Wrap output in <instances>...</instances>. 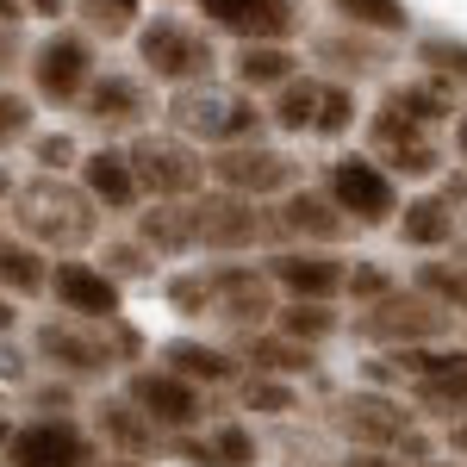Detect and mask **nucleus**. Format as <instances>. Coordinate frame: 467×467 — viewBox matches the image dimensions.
Wrapping results in <instances>:
<instances>
[{"label":"nucleus","mask_w":467,"mask_h":467,"mask_svg":"<svg viewBox=\"0 0 467 467\" xmlns=\"http://www.w3.org/2000/svg\"><path fill=\"white\" fill-rule=\"evenodd\" d=\"M94 206H100L94 193L63 187L50 169L13 193V218H19V231H26V237H37V244H57V250H75V244H88V237L100 231Z\"/></svg>","instance_id":"f257e3e1"},{"label":"nucleus","mask_w":467,"mask_h":467,"mask_svg":"<svg viewBox=\"0 0 467 467\" xmlns=\"http://www.w3.org/2000/svg\"><path fill=\"white\" fill-rule=\"evenodd\" d=\"M169 119H175V131L213 138V144H244V138H255V131H262V112H255L244 94L213 88V81H187V88H175Z\"/></svg>","instance_id":"f03ea898"},{"label":"nucleus","mask_w":467,"mask_h":467,"mask_svg":"<svg viewBox=\"0 0 467 467\" xmlns=\"http://www.w3.org/2000/svg\"><path fill=\"white\" fill-rule=\"evenodd\" d=\"M138 57H144V69L156 75V81H175V88H187V81H206L218 63L213 37L200 32V26H187V19H150V26H138Z\"/></svg>","instance_id":"7ed1b4c3"},{"label":"nucleus","mask_w":467,"mask_h":467,"mask_svg":"<svg viewBox=\"0 0 467 467\" xmlns=\"http://www.w3.org/2000/svg\"><path fill=\"white\" fill-rule=\"evenodd\" d=\"M361 337H374V343H431V337H449L455 330V306L449 299H436V293H387V299H374V312L356 324Z\"/></svg>","instance_id":"20e7f679"},{"label":"nucleus","mask_w":467,"mask_h":467,"mask_svg":"<svg viewBox=\"0 0 467 467\" xmlns=\"http://www.w3.org/2000/svg\"><path fill=\"white\" fill-rule=\"evenodd\" d=\"M125 156H131V169H138V181H144V193H156V200H187V193H200V181H206V169H213L193 144L156 138V131H144Z\"/></svg>","instance_id":"39448f33"},{"label":"nucleus","mask_w":467,"mask_h":467,"mask_svg":"<svg viewBox=\"0 0 467 467\" xmlns=\"http://www.w3.org/2000/svg\"><path fill=\"white\" fill-rule=\"evenodd\" d=\"M293 175H299V162L281 156V150H268V144H255V138L213 150V181L231 187V193H250V200L255 193H281V187H293Z\"/></svg>","instance_id":"423d86ee"},{"label":"nucleus","mask_w":467,"mask_h":467,"mask_svg":"<svg viewBox=\"0 0 467 467\" xmlns=\"http://www.w3.org/2000/svg\"><path fill=\"white\" fill-rule=\"evenodd\" d=\"M32 81H37V94L57 100V107L81 100L88 81H94V50H88V37L50 32L44 44H37V57H32Z\"/></svg>","instance_id":"0eeeda50"},{"label":"nucleus","mask_w":467,"mask_h":467,"mask_svg":"<svg viewBox=\"0 0 467 467\" xmlns=\"http://www.w3.org/2000/svg\"><path fill=\"white\" fill-rule=\"evenodd\" d=\"M330 193L343 200V213L356 218V224H387L399 213V193H393V181H387V169L368 162V156L330 162Z\"/></svg>","instance_id":"6e6552de"},{"label":"nucleus","mask_w":467,"mask_h":467,"mask_svg":"<svg viewBox=\"0 0 467 467\" xmlns=\"http://www.w3.org/2000/svg\"><path fill=\"white\" fill-rule=\"evenodd\" d=\"M200 206V244L206 250H250L255 237H268V231H281L275 218H262L255 213V200L250 193H213V200H193Z\"/></svg>","instance_id":"1a4fd4ad"},{"label":"nucleus","mask_w":467,"mask_h":467,"mask_svg":"<svg viewBox=\"0 0 467 467\" xmlns=\"http://www.w3.org/2000/svg\"><path fill=\"white\" fill-rule=\"evenodd\" d=\"M337 431L361 449H399L411 436V411L387 393H349L337 405Z\"/></svg>","instance_id":"9d476101"},{"label":"nucleus","mask_w":467,"mask_h":467,"mask_svg":"<svg viewBox=\"0 0 467 467\" xmlns=\"http://www.w3.org/2000/svg\"><path fill=\"white\" fill-rule=\"evenodd\" d=\"M6 462L13 467H94V449H88V436L63 424V418H37L26 431L6 442Z\"/></svg>","instance_id":"9b49d317"},{"label":"nucleus","mask_w":467,"mask_h":467,"mask_svg":"<svg viewBox=\"0 0 467 467\" xmlns=\"http://www.w3.org/2000/svg\"><path fill=\"white\" fill-rule=\"evenodd\" d=\"M131 399L144 405L162 431H193V424H200V393L187 387V374H175V368H144V374H131Z\"/></svg>","instance_id":"f8f14e48"},{"label":"nucleus","mask_w":467,"mask_h":467,"mask_svg":"<svg viewBox=\"0 0 467 467\" xmlns=\"http://www.w3.org/2000/svg\"><path fill=\"white\" fill-rule=\"evenodd\" d=\"M213 26L224 32H237L244 44L250 37H287L299 26V13H293V0H193Z\"/></svg>","instance_id":"ddd939ff"},{"label":"nucleus","mask_w":467,"mask_h":467,"mask_svg":"<svg viewBox=\"0 0 467 467\" xmlns=\"http://www.w3.org/2000/svg\"><path fill=\"white\" fill-rule=\"evenodd\" d=\"M50 293H57V306L75 312V318H112L119 312V281H112L107 268H88V262H57Z\"/></svg>","instance_id":"4468645a"},{"label":"nucleus","mask_w":467,"mask_h":467,"mask_svg":"<svg viewBox=\"0 0 467 467\" xmlns=\"http://www.w3.org/2000/svg\"><path fill=\"white\" fill-rule=\"evenodd\" d=\"M275 224H281L287 237H306V244H343L356 218L343 213L337 193H312V187H306V193H293L287 206L275 213Z\"/></svg>","instance_id":"2eb2a0df"},{"label":"nucleus","mask_w":467,"mask_h":467,"mask_svg":"<svg viewBox=\"0 0 467 467\" xmlns=\"http://www.w3.org/2000/svg\"><path fill=\"white\" fill-rule=\"evenodd\" d=\"M37 356L69 368V374H100V368H112V337L81 330V324H44L37 330Z\"/></svg>","instance_id":"dca6fc26"},{"label":"nucleus","mask_w":467,"mask_h":467,"mask_svg":"<svg viewBox=\"0 0 467 467\" xmlns=\"http://www.w3.org/2000/svg\"><path fill=\"white\" fill-rule=\"evenodd\" d=\"M275 281L293 299H330V293L349 287V268L324 250H293V255H275Z\"/></svg>","instance_id":"f3484780"},{"label":"nucleus","mask_w":467,"mask_h":467,"mask_svg":"<svg viewBox=\"0 0 467 467\" xmlns=\"http://www.w3.org/2000/svg\"><path fill=\"white\" fill-rule=\"evenodd\" d=\"M88 119L100 125V131H125V125H138L150 112V94L144 81H131V75H100V81H88Z\"/></svg>","instance_id":"a211bd4d"},{"label":"nucleus","mask_w":467,"mask_h":467,"mask_svg":"<svg viewBox=\"0 0 467 467\" xmlns=\"http://www.w3.org/2000/svg\"><path fill=\"white\" fill-rule=\"evenodd\" d=\"M81 181H88V193L112 206V213H131L138 206V193H144V181L131 169V156L125 150H94L88 162H81Z\"/></svg>","instance_id":"6ab92c4d"},{"label":"nucleus","mask_w":467,"mask_h":467,"mask_svg":"<svg viewBox=\"0 0 467 467\" xmlns=\"http://www.w3.org/2000/svg\"><path fill=\"white\" fill-rule=\"evenodd\" d=\"M94 424H100V436H107V442H119L125 455H150V449H156V431H162V424H156V418H150L131 393L94 405Z\"/></svg>","instance_id":"aec40b11"},{"label":"nucleus","mask_w":467,"mask_h":467,"mask_svg":"<svg viewBox=\"0 0 467 467\" xmlns=\"http://www.w3.org/2000/svg\"><path fill=\"white\" fill-rule=\"evenodd\" d=\"M150 250L181 255V250H200V206H181V200H156L144 218H138Z\"/></svg>","instance_id":"412c9836"},{"label":"nucleus","mask_w":467,"mask_h":467,"mask_svg":"<svg viewBox=\"0 0 467 467\" xmlns=\"http://www.w3.org/2000/svg\"><path fill=\"white\" fill-rule=\"evenodd\" d=\"M213 287H218V312L231 324H255V318L275 312V293H268V281L255 268H218Z\"/></svg>","instance_id":"4be33fe9"},{"label":"nucleus","mask_w":467,"mask_h":467,"mask_svg":"<svg viewBox=\"0 0 467 467\" xmlns=\"http://www.w3.org/2000/svg\"><path fill=\"white\" fill-rule=\"evenodd\" d=\"M399 237H405L411 250H442V244H455V200H449V193L411 200L405 218H399Z\"/></svg>","instance_id":"5701e85b"},{"label":"nucleus","mask_w":467,"mask_h":467,"mask_svg":"<svg viewBox=\"0 0 467 467\" xmlns=\"http://www.w3.org/2000/svg\"><path fill=\"white\" fill-rule=\"evenodd\" d=\"M318 57H324V63H337L343 75H380L387 63H393V50L374 44V37H361V26H356V32H324L318 37Z\"/></svg>","instance_id":"b1692460"},{"label":"nucleus","mask_w":467,"mask_h":467,"mask_svg":"<svg viewBox=\"0 0 467 467\" xmlns=\"http://www.w3.org/2000/svg\"><path fill=\"white\" fill-rule=\"evenodd\" d=\"M237 81L244 88H281V81H293V50H281V37H250L237 50Z\"/></svg>","instance_id":"393cba45"},{"label":"nucleus","mask_w":467,"mask_h":467,"mask_svg":"<svg viewBox=\"0 0 467 467\" xmlns=\"http://www.w3.org/2000/svg\"><path fill=\"white\" fill-rule=\"evenodd\" d=\"M318 107H324V88L293 75V81H281V94H275L268 119H275L281 131H312V125H318Z\"/></svg>","instance_id":"a878e982"},{"label":"nucleus","mask_w":467,"mask_h":467,"mask_svg":"<svg viewBox=\"0 0 467 467\" xmlns=\"http://www.w3.org/2000/svg\"><path fill=\"white\" fill-rule=\"evenodd\" d=\"M0 287L6 293H44L50 287V268H44V255L32 244H13V237H0Z\"/></svg>","instance_id":"bb28decb"},{"label":"nucleus","mask_w":467,"mask_h":467,"mask_svg":"<svg viewBox=\"0 0 467 467\" xmlns=\"http://www.w3.org/2000/svg\"><path fill=\"white\" fill-rule=\"evenodd\" d=\"M250 361L262 374H306L312 368V343H299V337H250Z\"/></svg>","instance_id":"cd10ccee"},{"label":"nucleus","mask_w":467,"mask_h":467,"mask_svg":"<svg viewBox=\"0 0 467 467\" xmlns=\"http://www.w3.org/2000/svg\"><path fill=\"white\" fill-rule=\"evenodd\" d=\"M162 361L175 368V374H187V380H231L237 368H231V356H218V349H206V343H169L162 349Z\"/></svg>","instance_id":"c85d7f7f"},{"label":"nucleus","mask_w":467,"mask_h":467,"mask_svg":"<svg viewBox=\"0 0 467 467\" xmlns=\"http://www.w3.org/2000/svg\"><path fill=\"white\" fill-rule=\"evenodd\" d=\"M349 26H361V32H405L411 26V6L405 0H330Z\"/></svg>","instance_id":"c756f323"},{"label":"nucleus","mask_w":467,"mask_h":467,"mask_svg":"<svg viewBox=\"0 0 467 467\" xmlns=\"http://www.w3.org/2000/svg\"><path fill=\"white\" fill-rule=\"evenodd\" d=\"M418 399L424 405H467V356H449L436 374L418 380Z\"/></svg>","instance_id":"7c9ffc66"},{"label":"nucleus","mask_w":467,"mask_h":467,"mask_svg":"<svg viewBox=\"0 0 467 467\" xmlns=\"http://www.w3.org/2000/svg\"><path fill=\"white\" fill-rule=\"evenodd\" d=\"M281 330L299 337V343H324L337 330V312H324V299H293L287 312H281Z\"/></svg>","instance_id":"2f4dec72"},{"label":"nucleus","mask_w":467,"mask_h":467,"mask_svg":"<svg viewBox=\"0 0 467 467\" xmlns=\"http://www.w3.org/2000/svg\"><path fill=\"white\" fill-rule=\"evenodd\" d=\"M418 63L436 81H467V44H455V37H424L418 44Z\"/></svg>","instance_id":"473e14b6"},{"label":"nucleus","mask_w":467,"mask_h":467,"mask_svg":"<svg viewBox=\"0 0 467 467\" xmlns=\"http://www.w3.org/2000/svg\"><path fill=\"white\" fill-rule=\"evenodd\" d=\"M387 107H399L405 119H418V125H442L449 119V100L436 94V88H387Z\"/></svg>","instance_id":"72a5a7b5"},{"label":"nucleus","mask_w":467,"mask_h":467,"mask_svg":"<svg viewBox=\"0 0 467 467\" xmlns=\"http://www.w3.org/2000/svg\"><path fill=\"white\" fill-rule=\"evenodd\" d=\"M169 306H175L181 318H200L206 306H218L213 275H175V281H169Z\"/></svg>","instance_id":"f704fd0d"},{"label":"nucleus","mask_w":467,"mask_h":467,"mask_svg":"<svg viewBox=\"0 0 467 467\" xmlns=\"http://www.w3.org/2000/svg\"><path fill=\"white\" fill-rule=\"evenodd\" d=\"M418 287L467 312V268H449V262H424V268H418Z\"/></svg>","instance_id":"c9c22d12"},{"label":"nucleus","mask_w":467,"mask_h":467,"mask_svg":"<svg viewBox=\"0 0 467 467\" xmlns=\"http://www.w3.org/2000/svg\"><path fill=\"white\" fill-rule=\"evenodd\" d=\"M131 13H138V0H81V19H88L94 32H107V37L131 32Z\"/></svg>","instance_id":"e433bc0d"},{"label":"nucleus","mask_w":467,"mask_h":467,"mask_svg":"<svg viewBox=\"0 0 467 467\" xmlns=\"http://www.w3.org/2000/svg\"><path fill=\"white\" fill-rule=\"evenodd\" d=\"M349 125H356V94L349 88H324V107H318V125L312 131L318 138H343Z\"/></svg>","instance_id":"4c0bfd02"},{"label":"nucleus","mask_w":467,"mask_h":467,"mask_svg":"<svg viewBox=\"0 0 467 467\" xmlns=\"http://www.w3.org/2000/svg\"><path fill=\"white\" fill-rule=\"evenodd\" d=\"M213 449H218V467H250L255 462V442L244 424H218L213 431Z\"/></svg>","instance_id":"58836bf2"},{"label":"nucleus","mask_w":467,"mask_h":467,"mask_svg":"<svg viewBox=\"0 0 467 467\" xmlns=\"http://www.w3.org/2000/svg\"><path fill=\"white\" fill-rule=\"evenodd\" d=\"M393 169H405V175H431L436 162H442V150L431 144V138H418V144H393V150H380Z\"/></svg>","instance_id":"ea45409f"},{"label":"nucleus","mask_w":467,"mask_h":467,"mask_svg":"<svg viewBox=\"0 0 467 467\" xmlns=\"http://www.w3.org/2000/svg\"><path fill=\"white\" fill-rule=\"evenodd\" d=\"M244 405H250V411H293V387L268 380V374L255 368V380L244 387Z\"/></svg>","instance_id":"a19ab883"},{"label":"nucleus","mask_w":467,"mask_h":467,"mask_svg":"<svg viewBox=\"0 0 467 467\" xmlns=\"http://www.w3.org/2000/svg\"><path fill=\"white\" fill-rule=\"evenodd\" d=\"M32 131V100H19V94H0V150L19 144Z\"/></svg>","instance_id":"79ce46f5"},{"label":"nucleus","mask_w":467,"mask_h":467,"mask_svg":"<svg viewBox=\"0 0 467 467\" xmlns=\"http://www.w3.org/2000/svg\"><path fill=\"white\" fill-rule=\"evenodd\" d=\"M37 162H44V169H50V175H57V169H69L75 162V138H63V131H57V138H37Z\"/></svg>","instance_id":"37998d69"},{"label":"nucleus","mask_w":467,"mask_h":467,"mask_svg":"<svg viewBox=\"0 0 467 467\" xmlns=\"http://www.w3.org/2000/svg\"><path fill=\"white\" fill-rule=\"evenodd\" d=\"M349 293H356V299H368V306H374V299H387V293H393V281H387V275H380V268H356V275H349Z\"/></svg>","instance_id":"c03bdc74"},{"label":"nucleus","mask_w":467,"mask_h":467,"mask_svg":"<svg viewBox=\"0 0 467 467\" xmlns=\"http://www.w3.org/2000/svg\"><path fill=\"white\" fill-rule=\"evenodd\" d=\"M107 262L112 268H119V275H144L150 262H144V250H138V244H112L107 250Z\"/></svg>","instance_id":"a18cd8bd"},{"label":"nucleus","mask_w":467,"mask_h":467,"mask_svg":"<svg viewBox=\"0 0 467 467\" xmlns=\"http://www.w3.org/2000/svg\"><path fill=\"white\" fill-rule=\"evenodd\" d=\"M13 50H19L13 44V26H0V69H13Z\"/></svg>","instance_id":"49530a36"},{"label":"nucleus","mask_w":467,"mask_h":467,"mask_svg":"<svg viewBox=\"0 0 467 467\" xmlns=\"http://www.w3.org/2000/svg\"><path fill=\"white\" fill-rule=\"evenodd\" d=\"M26 6H32V13H50V19H57V13H69V0H26Z\"/></svg>","instance_id":"de8ad7c7"},{"label":"nucleus","mask_w":467,"mask_h":467,"mask_svg":"<svg viewBox=\"0 0 467 467\" xmlns=\"http://www.w3.org/2000/svg\"><path fill=\"white\" fill-rule=\"evenodd\" d=\"M343 467H405V462H380V455H356V462H343Z\"/></svg>","instance_id":"09e8293b"},{"label":"nucleus","mask_w":467,"mask_h":467,"mask_svg":"<svg viewBox=\"0 0 467 467\" xmlns=\"http://www.w3.org/2000/svg\"><path fill=\"white\" fill-rule=\"evenodd\" d=\"M442 193H449V200H462V206H467V175H455L449 187H442Z\"/></svg>","instance_id":"8fccbe9b"},{"label":"nucleus","mask_w":467,"mask_h":467,"mask_svg":"<svg viewBox=\"0 0 467 467\" xmlns=\"http://www.w3.org/2000/svg\"><path fill=\"white\" fill-rule=\"evenodd\" d=\"M13 318H19V312H13V306L0 299V330H13Z\"/></svg>","instance_id":"3c124183"},{"label":"nucleus","mask_w":467,"mask_h":467,"mask_svg":"<svg viewBox=\"0 0 467 467\" xmlns=\"http://www.w3.org/2000/svg\"><path fill=\"white\" fill-rule=\"evenodd\" d=\"M449 442H455V449L467 455V424H455V436H449Z\"/></svg>","instance_id":"603ef678"},{"label":"nucleus","mask_w":467,"mask_h":467,"mask_svg":"<svg viewBox=\"0 0 467 467\" xmlns=\"http://www.w3.org/2000/svg\"><path fill=\"white\" fill-rule=\"evenodd\" d=\"M455 144H462V156H467V112H462V131H455Z\"/></svg>","instance_id":"864d4df0"},{"label":"nucleus","mask_w":467,"mask_h":467,"mask_svg":"<svg viewBox=\"0 0 467 467\" xmlns=\"http://www.w3.org/2000/svg\"><path fill=\"white\" fill-rule=\"evenodd\" d=\"M418 467H431V462H418Z\"/></svg>","instance_id":"5fc2aeb1"},{"label":"nucleus","mask_w":467,"mask_h":467,"mask_svg":"<svg viewBox=\"0 0 467 467\" xmlns=\"http://www.w3.org/2000/svg\"><path fill=\"white\" fill-rule=\"evenodd\" d=\"M462 255H467V250H462Z\"/></svg>","instance_id":"6e6d98bb"}]
</instances>
